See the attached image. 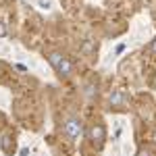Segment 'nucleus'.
<instances>
[{
  "label": "nucleus",
  "instance_id": "obj_1",
  "mask_svg": "<svg viewBox=\"0 0 156 156\" xmlns=\"http://www.w3.org/2000/svg\"><path fill=\"white\" fill-rule=\"evenodd\" d=\"M50 60V65L54 67V71L58 73L60 77H71L73 75V65H71V60L67 58L65 54H60V52H52L48 56Z\"/></svg>",
  "mask_w": 156,
  "mask_h": 156
},
{
  "label": "nucleus",
  "instance_id": "obj_2",
  "mask_svg": "<svg viewBox=\"0 0 156 156\" xmlns=\"http://www.w3.org/2000/svg\"><path fill=\"white\" fill-rule=\"evenodd\" d=\"M62 131H65V135L71 140V142H77L79 137H81V133H83V129H81V123L77 119H67L65 121V125H62Z\"/></svg>",
  "mask_w": 156,
  "mask_h": 156
},
{
  "label": "nucleus",
  "instance_id": "obj_3",
  "mask_svg": "<svg viewBox=\"0 0 156 156\" xmlns=\"http://www.w3.org/2000/svg\"><path fill=\"white\" fill-rule=\"evenodd\" d=\"M127 94L125 92H121V90H115L112 94H110V104L112 106H119V108H123V106H127Z\"/></svg>",
  "mask_w": 156,
  "mask_h": 156
},
{
  "label": "nucleus",
  "instance_id": "obj_4",
  "mask_svg": "<svg viewBox=\"0 0 156 156\" xmlns=\"http://www.w3.org/2000/svg\"><path fill=\"white\" fill-rule=\"evenodd\" d=\"M90 140H94V144L102 146V142H104V127L102 125H94L90 129Z\"/></svg>",
  "mask_w": 156,
  "mask_h": 156
},
{
  "label": "nucleus",
  "instance_id": "obj_5",
  "mask_svg": "<svg viewBox=\"0 0 156 156\" xmlns=\"http://www.w3.org/2000/svg\"><path fill=\"white\" fill-rule=\"evenodd\" d=\"M4 36H6V23L0 21V37H4Z\"/></svg>",
  "mask_w": 156,
  "mask_h": 156
}]
</instances>
